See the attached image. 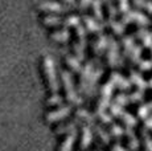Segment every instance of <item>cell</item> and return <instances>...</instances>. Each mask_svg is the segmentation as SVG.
I'll return each instance as SVG.
<instances>
[{
    "label": "cell",
    "mask_w": 152,
    "mask_h": 151,
    "mask_svg": "<svg viewBox=\"0 0 152 151\" xmlns=\"http://www.w3.org/2000/svg\"><path fill=\"white\" fill-rule=\"evenodd\" d=\"M61 81H62L64 89H65L66 100L69 101L70 105H75V106L82 105L83 98L77 92V88L74 85V80H73V74L69 70H62L61 72Z\"/></svg>",
    "instance_id": "obj_1"
},
{
    "label": "cell",
    "mask_w": 152,
    "mask_h": 151,
    "mask_svg": "<svg viewBox=\"0 0 152 151\" xmlns=\"http://www.w3.org/2000/svg\"><path fill=\"white\" fill-rule=\"evenodd\" d=\"M42 68H44V73H45L48 88L50 89L52 93H57L58 89H60V82H58V78H57V72H56L54 61H53V59H52L50 56L44 57Z\"/></svg>",
    "instance_id": "obj_2"
},
{
    "label": "cell",
    "mask_w": 152,
    "mask_h": 151,
    "mask_svg": "<svg viewBox=\"0 0 152 151\" xmlns=\"http://www.w3.org/2000/svg\"><path fill=\"white\" fill-rule=\"evenodd\" d=\"M114 89H115V86H114L110 81H107V82H104L103 85H102L101 97H99L97 106H95V114L102 113V111H106V110L109 109V106L111 103V97H113Z\"/></svg>",
    "instance_id": "obj_3"
},
{
    "label": "cell",
    "mask_w": 152,
    "mask_h": 151,
    "mask_svg": "<svg viewBox=\"0 0 152 151\" xmlns=\"http://www.w3.org/2000/svg\"><path fill=\"white\" fill-rule=\"evenodd\" d=\"M86 29L82 24H78L75 27V33H77V41L73 44V49H74V54L80 61L85 59V49H86L87 39H86Z\"/></svg>",
    "instance_id": "obj_4"
},
{
    "label": "cell",
    "mask_w": 152,
    "mask_h": 151,
    "mask_svg": "<svg viewBox=\"0 0 152 151\" xmlns=\"http://www.w3.org/2000/svg\"><path fill=\"white\" fill-rule=\"evenodd\" d=\"M121 21L124 25L130 24V23H136L142 28H147L148 25H151V19L147 15H144L140 11H132V10H128L127 12H124Z\"/></svg>",
    "instance_id": "obj_5"
},
{
    "label": "cell",
    "mask_w": 152,
    "mask_h": 151,
    "mask_svg": "<svg viewBox=\"0 0 152 151\" xmlns=\"http://www.w3.org/2000/svg\"><path fill=\"white\" fill-rule=\"evenodd\" d=\"M106 51H107V64L111 68H116V66L123 65L122 57L119 54V44L114 37H109Z\"/></svg>",
    "instance_id": "obj_6"
},
{
    "label": "cell",
    "mask_w": 152,
    "mask_h": 151,
    "mask_svg": "<svg viewBox=\"0 0 152 151\" xmlns=\"http://www.w3.org/2000/svg\"><path fill=\"white\" fill-rule=\"evenodd\" d=\"M95 62H97V60L87 61V62L82 66V70L80 72V81H78L77 92L81 93V94H85V92H86L87 84H89V80H90V76H91L93 70H94V68H95Z\"/></svg>",
    "instance_id": "obj_7"
},
{
    "label": "cell",
    "mask_w": 152,
    "mask_h": 151,
    "mask_svg": "<svg viewBox=\"0 0 152 151\" xmlns=\"http://www.w3.org/2000/svg\"><path fill=\"white\" fill-rule=\"evenodd\" d=\"M102 74H103V68H102V66H97V68H94L91 76H90V80H89V84H87L86 92H85L86 100H91V98L95 97L97 90H98L99 78L102 77Z\"/></svg>",
    "instance_id": "obj_8"
},
{
    "label": "cell",
    "mask_w": 152,
    "mask_h": 151,
    "mask_svg": "<svg viewBox=\"0 0 152 151\" xmlns=\"http://www.w3.org/2000/svg\"><path fill=\"white\" fill-rule=\"evenodd\" d=\"M73 111V105H61L58 106L56 110H52L46 114V121L48 122H58L65 119L66 117H69V114Z\"/></svg>",
    "instance_id": "obj_9"
},
{
    "label": "cell",
    "mask_w": 152,
    "mask_h": 151,
    "mask_svg": "<svg viewBox=\"0 0 152 151\" xmlns=\"http://www.w3.org/2000/svg\"><path fill=\"white\" fill-rule=\"evenodd\" d=\"M39 10L44 12H53V13H68L70 8L65 4H61L58 1H44L39 5Z\"/></svg>",
    "instance_id": "obj_10"
},
{
    "label": "cell",
    "mask_w": 152,
    "mask_h": 151,
    "mask_svg": "<svg viewBox=\"0 0 152 151\" xmlns=\"http://www.w3.org/2000/svg\"><path fill=\"white\" fill-rule=\"evenodd\" d=\"M110 82L113 84L115 88H118V89H121L122 92H127V90H130L131 89V82H130V80L128 78H126L123 77L121 73H118V72H113V73L110 74Z\"/></svg>",
    "instance_id": "obj_11"
},
{
    "label": "cell",
    "mask_w": 152,
    "mask_h": 151,
    "mask_svg": "<svg viewBox=\"0 0 152 151\" xmlns=\"http://www.w3.org/2000/svg\"><path fill=\"white\" fill-rule=\"evenodd\" d=\"M107 43H109V36L102 33V32L98 33V37L94 40V43H93V53H94L97 57L101 56V54L106 51Z\"/></svg>",
    "instance_id": "obj_12"
},
{
    "label": "cell",
    "mask_w": 152,
    "mask_h": 151,
    "mask_svg": "<svg viewBox=\"0 0 152 151\" xmlns=\"http://www.w3.org/2000/svg\"><path fill=\"white\" fill-rule=\"evenodd\" d=\"M93 138H94V133H93L91 127L89 125H82L81 129V141H80V147L82 150L89 149V146L91 144Z\"/></svg>",
    "instance_id": "obj_13"
},
{
    "label": "cell",
    "mask_w": 152,
    "mask_h": 151,
    "mask_svg": "<svg viewBox=\"0 0 152 151\" xmlns=\"http://www.w3.org/2000/svg\"><path fill=\"white\" fill-rule=\"evenodd\" d=\"M82 21L85 24L83 25L85 29L91 32V33H101V32L103 31V28H104V25L102 24V23H99L98 20H95L94 17H91V16L85 15L82 17Z\"/></svg>",
    "instance_id": "obj_14"
},
{
    "label": "cell",
    "mask_w": 152,
    "mask_h": 151,
    "mask_svg": "<svg viewBox=\"0 0 152 151\" xmlns=\"http://www.w3.org/2000/svg\"><path fill=\"white\" fill-rule=\"evenodd\" d=\"M130 82H131V85H134V86H136L138 88V90L140 92H144L145 89L148 88V84H147V81L143 78V76L139 73V72H135V70H131L130 72Z\"/></svg>",
    "instance_id": "obj_15"
},
{
    "label": "cell",
    "mask_w": 152,
    "mask_h": 151,
    "mask_svg": "<svg viewBox=\"0 0 152 151\" xmlns=\"http://www.w3.org/2000/svg\"><path fill=\"white\" fill-rule=\"evenodd\" d=\"M74 115H75V118H78L82 123L89 125L90 127H91L93 123H95V114H91L89 110L83 109V107H78V109L75 110Z\"/></svg>",
    "instance_id": "obj_16"
},
{
    "label": "cell",
    "mask_w": 152,
    "mask_h": 151,
    "mask_svg": "<svg viewBox=\"0 0 152 151\" xmlns=\"http://www.w3.org/2000/svg\"><path fill=\"white\" fill-rule=\"evenodd\" d=\"M82 122H81L78 118H75L74 117V119H72V121H69V122H66V123H62V125H60V126L56 129V134H58V135H64V134H69L70 131H73V130H77V126L78 125H81Z\"/></svg>",
    "instance_id": "obj_17"
},
{
    "label": "cell",
    "mask_w": 152,
    "mask_h": 151,
    "mask_svg": "<svg viewBox=\"0 0 152 151\" xmlns=\"http://www.w3.org/2000/svg\"><path fill=\"white\" fill-rule=\"evenodd\" d=\"M77 134H78L77 130H73V131H70L69 134H66L65 139L62 141L58 151H73L74 143H75V141H77Z\"/></svg>",
    "instance_id": "obj_18"
},
{
    "label": "cell",
    "mask_w": 152,
    "mask_h": 151,
    "mask_svg": "<svg viewBox=\"0 0 152 151\" xmlns=\"http://www.w3.org/2000/svg\"><path fill=\"white\" fill-rule=\"evenodd\" d=\"M91 130H93V133H95V134L98 135L99 141H101L103 144H109L111 142V136L109 134V131H107L106 129H103V127H102L99 123H97V122L91 125Z\"/></svg>",
    "instance_id": "obj_19"
},
{
    "label": "cell",
    "mask_w": 152,
    "mask_h": 151,
    "mask_svg": "<svg viewBox=\"0 0 152 151\" xmlns=\"http://www.w3.org/2000/svg\"><path fill=\"white\" fill-rule=\"evenodd\" d=\"M135 36L142 41V44H143L144 48H148V49L151 48V45H152V32L145 29V28L140 27L139 29L135 32Z\"/></svg>",
    "instance_id": "obj_20"
},
{
    "label": "cell",
    "mask_w": 152,
    "mask_h": 151,
    "mask_svg": "<svg viewBox=\"0 0 152 151\" xmlns=\"http://www.w3.org/2000/svg\"><path fill=\"white\" fill-rule=\"evenodd\" d=\"M102 24L106 25V27H109L110 29H113L114 33L118 34V36H122V34L126 32V25L122 21H116L115 19H109L107 21H104L103 20Z\"/></svg>",
    "instance_id": "obj_21"
},
{
    "label": "cell",
    "mask_w": 152,
    "mask_h": 151,
    "mask_svg": "<svg viewBox=\"0 0 152 151\" xmlns=\"http://www.w3.org/2000/svg\"><path fill=\"white\" fill-rule=\"evenodd\" d=\"M124 135L126 138H127V143H128V147H130L131 150L136 151L139 149V139L138 136H136L135 131L132 130V127H126L124 129Z\"/></svg>",
    "instance_id": "obj_22"
},
{
    "label": "cell",
    "mask_w": 152,
    "mask_h": 151,
    "mask_svg": "<svg viewBox=\"0 0 152 151\" xmlns=\"http://www.w3.org/2000/svg\"><path fill=\"white\" fill-rule=\"evenodd\" d=\"M123 57H127V59H130V61L132 64H136V65H138L139 61L142 60V46L138 45V44H134L132 48L128 51V53Z\"/></svg>",
    "instance_id": "obj_23"
},
{
    "label": "cell",
    "mask_w": 152,
    "mask_h": 151,
    "mask_svg": "<svg viewBox=\"0 0 152 151\" xmlns=\"http://www.w3.org/2000/svg\"><path fill=\"white\" fill-rule=\"evenodd\" d=\"M65 62H66V65L70 68V70L73 72V73H78L80 74V72L82 70V64H81V61L77 59L75 56H66V59H65Z\"/></svg>",
    "instance_id": "obj_24"
},
{
    "label": "cell",
    "mask_w": 152,
    "mask_h": 151,
    "mask_svg": "<svg viewBox=\"0 0 152 151\" xmlns=\"http://www.w3.org/2000/svg\"><path fill=\"white\" fill-rule=\"evenodd\" d=\"M90 7H91L94 19L98 21H103V11H102V1L101 0H91L90 1Z\"/></svg>",
    "instance_id": "obj_25"
},
{
    "label": "cell",
    "mask_w": 152,
    "mask_h": 151,
    "mask_svg": "<svg viewBox=\"0 0 152 151\" xmlns=\"http://www.w3.org/2000/svg\"><path fill=\"white\" fill-rule=\"evenodd\" d=\"M52 39L57 43H68L70 39V32L68 28H64L61 31H56L52 33Z\"/></svg>",
    "instance_id": "obj_26"
},
{
    "label": "cell",
    "mask_w": 152,
    "mask_h": 151,
    "mask_svg": "<svg viewBox=\"0 0 152 151\" xmlns=\"http://www.w3.org/2000/svg\"><path fill=\"white\" fill-rule=\"evenodd\" d=\"M62 21L64 17L56 15H48L42 19V24L46 27H58V25H62Z\"/></svg>",
    "instance_id": "obj_27"
},
{
    "label": "cell",
    "mask_w": 152,
    "mask_h": 151,
    "mask_svg": "<svg viewBox=\"0 0 152 151\" xmlns=\"http://www.w3.org/2000/svg\"><path fill=\"white\" fill-rule=\"evenodd\" d=\"M119 119L123 121V123L126 125V127H136V126H138V119H136L132 114H130L128 111H126V110L121 114Z\"/></svg>",
    "instance_id": "obj_28"
},
{
    "label": "cell",
    "mask_w": 152,
    "mask_h": 151,
    "mask_svg": "<svg viewBox=\"0 0 152 151\" xmlns=\"http://www.w3.org/2000/svg\"><path fill=\"white\" fill-rule=\"evenodd\" d=\"M78 24H81V17L75 16V15H69L68 17H65L62 21V27L64 28H75Z\"/></svg>",
    "instance_id": "obj_29"
},
{
    "label": "cell",
    "mask_w": 152,
    "mask_h": 151,
    "mask_svg": "<svg viewBox=\"0 0 152 151\" xmlns=\"http://www.w3.org/2000/svg\"><path fill=\"white\" fill-rule=\"evenodd\" d=\"M140 133H142V139H143V146H144L145 151H152V136L148 133L147 129L142 127L140 129Z\"/></svg>",
    "instance_id": "obj_30"
},
{
    "label": "cell",
    "mask_w": 152,
    "mask_h": 151,
    "mask_svg": "<svg viewBox=\"0 0 152 151\" xmlns=\"http://www.w3.org/2000/svg\"><path fill=\"white\" fill-rule=\"evenodd\" d=\"M109 134H110V136H113V138H115V139H121L122 136L124 135V129L118 123H111Z\"/></svg>",
    "instance_id": "obj_31"
},
{
    "label": "cell",
    "mask_w": 152,
    "mask_h": 151,
    "mask_svg": "<svg viewBox=\"0 0 152 151\" xmlns=\"http://www.w3.org/2000/svg\"><path fill=\"white\" fill-rule=\"evenodd\" d=\"M64 102V97L58 93H53L50 97L46 100V105L48 106H61Z\"/></svg>",
    "instance_id": "obj_32"
},
{
    "label": "cell",
    "mask_w": 152,
    "mask_h": 151,
    "mask_svg": "<svg viewBox=\"0 0 152 151\" xmlns=\"http://www.w3.org/2000/svg\"><path fill=\"white\" fill-rule=\"evenodd\" d=\"M114 103H116V105L124 107L127 106L128 103H130V98H128V94H126V93H119V94L115 95V98H114Z\"/></svg>",
    "instance_id": "obj_33"
},
{
    "label": "cell",
    "mask_w": 152,
    "mask_h": 151,
    "mask_svg": "<svg viewBox=\"0 0 152 151\" xmlns=\"http://www.w3.org/2000/svg\"><path fill=\"white\" fill-rule=\"evenodd\" d=\"M132 1L138 8H142L152 13V0H132Z\"/></svg>",
    "instance_id": "obj_34"
},
{
    "label": "cell",
    "mask_w": 152,
    "mask_h": 151,
    "mask_svg": "<svg viewBox=\"0 0 152 151\" xmlns=\"http://www.w3.org/2000/svg\"><path fill=\"white\" fill-rule=\"evenodd\" d=\"M95 118H98V119L102 122V125H111L113 123V119H114L113 115L107 111L98 113V114H95Z\"/></svg>",
    "instance_id": "obj_35"
},
{
    "label": "cell",
    "mask_w": 152,
    "mask_h": 151,
    "mask_svg": "<svg viewBox=\"0 0 152 151\" xmlns=\"http://www.w3.org/2000/svg\"><path fill=\"white\" fill-rule=\"evenodd\" d=\"M128 98H130V102H142L144 100V92H140V90H135L134 93L128 94Z\"/></svg>",
    "instance_id": "obj_36"
},
{
    "label": "cell",
    "mask_w": 152,
    "mask_h": 151,
    "mask_svg": "<svg viewBox=\"0 0 152 151\" xmlns=\"http://www.w3.org/2000/svg\"><path fill=\"white\" fill-rule=\"evenodd\" d=\"M138 118H140V119H145V118H148L150 117V114H151V111H150V109L147 107V105H140L138 107Z\"/></svg>",
    "instance_id": "obj_37"
},
{
    "label": "cell",
    "mask_w": 152,
    "mask_h": 151,
    "mask_svg": "<svg viewBox=\"0 0 152 151\" xmlns=\"http://www.w3.org/2000/svg\"><path fill=\"white\" fill-rule=\"evenodd\" d=\"M139 69L142 72H148L152 69V60H140L138 64Z\"/></svg>",
    "instance_id": "obj_38"
},
{
    "label": "cell",
    "mask_w": 152,
    "mask_h": 151,
    "mask_svg": "<svg viewBox=\"0 0 152 151\" xmlns=\"http://www.w3.org/2000/svg\"><path fill=\"white\" fill-rule=\"evenodd\" d=\"M130 10V4H128V0H118V12H127Z\"/></svg>",
    "instance_id": "obj_39"
},
{
    "label": "cell",
    "mask_w": 152,
    "mask_h": 151,
    "mask_svg": "<svg viewBox=\"0 0 152 151\" xmlns=\"http://www.w3.org/2000/svg\"><path fill=\"white\" fill-rule=\"evenodd\" d=\"M144 129L151 130V131H152V117H151V115H150L148 118H145V122H144Z\"/></svg>",
    "instance_id": "obj_40"
},
{
    "label": "cell",
    "mask_w": 152,
    "mask_h": 151,
    "mask_svg": "<svg viewBox=\"0 0 152 151\" xmlns=\"http://www.w3.org/2000/svg\"><path fill=\"white\" fill-rule=\"evenodd\" d=\"M90 1H91V0H80V8L82 11H85L90 5Z\"/></svg>",
    "instance_id": "obj_41"
},
{
    "label": "cell",
    "mask_w": 152,
    "mask_h": 151,
    "mask_svg": "<svg viewBox=\"0 0 152 151\" xmlns=\"http://www.w3.org/2000/svg\"><path fill=\"white\" fill-rule=\"evenodd\" d=\"M111 151H127V150H126L121 143H115L111 146Z\"/></svg>",
    "instance_id": "obj_42"
},
{
    "label": "cell",
    "mask_w": 152,
    "mask_h": 151,
    "mask_svg": "<svg viewBox=\"0 0 152 151\" xmlns=\"http://www.w3.org/2000/svg\"><path fill=\"white\" fill-rule=\"evenodd\" d=\"M64 3L69 8H77V0H64Z\"/></svg>",
    "instance_id": "obj_43"
},
{
    "label": "cell",
    "mask_w": 152,
    "mask_h": 151,
    "mask_svg": "<svg viewBox=\"0 0 152 151\" xmlns=\"http://www.w3.org/2000/svg\"><path fill=\"white\" fill-rule=\"evenodd\" d=\"M147 84H148V88H151V89H152V77H151V80L148 81Z\"/></svg>",
    "instance_id": "obj_44"
},
{
    "label": "cell",
    "mask_w": 152,
    "mask_h": 151,
    "mask_svg": "<svg viewBox=\"0 0 152 151\" xmlns=\"http://www.w3.org/2000/svg\"><path fill=\"white\" fill-rule=\"evenodd\" d=\"M101 1H102V3H104V4H107V3H111L113 0H101Z\"/></svg>",
    "instance_id": "obj_45"
},
{
    "label": "cell",
    "mask_w": 152,
    "mask_h": 151,
    "mask_svg": "<svg viewBox=\"0 0 152 151\" xmlns=\"http://www.w3.org/2000/svg\"><path fill=\"white\" fill-rule=\"evenodd\" d=\"M150 51H151V57H152V45H151V48H150ZM152 60V59H151Z\"/></svg>",
    "instance_id": "obj_46"
}]
</instances>
